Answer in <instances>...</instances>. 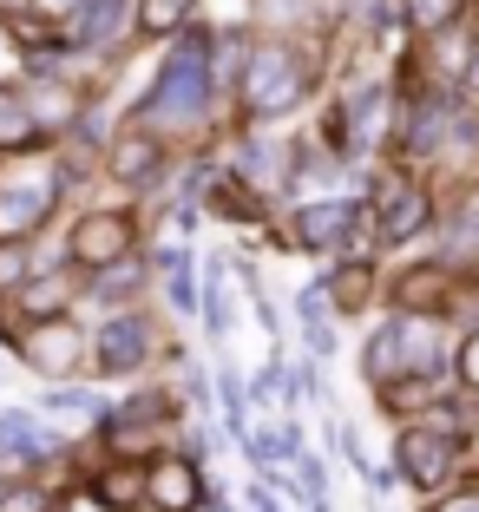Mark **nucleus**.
Here are the masks:
<instances>
[{
  "mask_svg": "<svg viewBox=\"0 0 479 512\" xmlns=\"http://www.w3.org/2000/svg\"><path fill=\"white\" fill-rule=\"evenodd\" d=\"M204 106H210V40L204 33H178V53H171L165 73L151 79V92L138 99V119L197 125Z\"/></svg>",
  "mask_w": 479,
  "mask_h": 512,
  "instance_id": "obj_1",
  "label": "nucleus"
},
{
  "mask_svg": "<svg viewBox=\"0 0 479 512\" xmlns=\"http://www.w3.org/2000/svg\"><path fill=\"white\" fill-rule=\"evenodd\" d=\"M460 447L466 434L447 421V414H427V421H407L394 434V473H401L414 493H447L453 486V467H460Z\"/></svg>",
  "mask_w": 479,
  "mask_h": 512,
  "instance_id": "obj_2",
  "label": "nucleus"
},
{
  "mask_svg": "<svg viewBox=\"0 0 479 512\" xmlns=\"http://www.w3.org/2000/svg\"><path fill=\"white\" fill-rule=\"evenodd\" d=\"M309 92V66L289 53V46H256V60L243 66V112L250 119H283L302 106Z\"/></svg>",
  "mask_w": 479,
  "mask_h": 512,
  "instance_id": "obj_3",
  "label": "nucleus"
},
{
  "mask_svg": "<svg viewBox=\"0 0 479 512\" xmlns=\"http://www.w3.org/2000/svg\"><path fill=\"white\" fill-rule=\"evenodd\" d=\"M460 119H466V106L453 92H420L401 112V151L407 158H434L440 145H460Z\"/></svg>",
  "mask_w": 479,
  "mask_h": 512,
  "instance_id": "obj_4",
  "label": "nucleus"
},
{
  "mask_svg": "<svg viewBox=\"0 0 479 512\" xmlns=\"http://www.w3.org/2000/svg\"><path fill=\"white\" fill-rule=\"evenodd\" d=\"M368 204H375V237L381 243H414L420 230L434 224V197L407 178H381Z\"/></svg>",
  "mask_w": 479,
  "mask_h": 512,
  "instance_id": "obj_5",
  "label": "nucleus"
},
{
  "mask_svg": "<svg viewBox=\"0 0 479 512\" xmlns=\"http://www.w3.org/2000/svg\"><path fill=\"white\" fill-rule=\"evenodd\" d=\"M145 355H151V322L145 316H112L99 335H92L99 375H132V368H145Z\"/></svg>",
  "mask_w": 479,
  "mask_h": 512,
  "instance_id": "obj_6",
  "label": "nucleus"
},
{
  "mask_svg": "<svg viewBox=\"0 0 479 512\" xmlns=\"http://www.w3.org/2000/svg\"><path fill=\"white\" fill-rule=\"evenodd\" d=\"M73 263H92V270H112L125 250H132V217H112V211H92L73 224Z\"/></svg>",
  "mask_w": 479,
  "mask_h": 512,
  "instance_id": "obj_7",
  "label": "nucleus"
},
{
  "mask_svg": "<svg viewBox=\"0 0 479 512\" xmlns=\"http://www.w3.org/2000/svg\"><path fill=\"white\" fill-rule=\"evenodd\" d=\"M145 499L158 512H197V499H204V473H197L191 453H171V460H158L145 480Z\"/></svg>",
  "mask_w": 479,
  "mask_h": 512,
  "instance_id": "obj_8",
  "label": "nucleus"
},
{
  "mask_svg": "<svg viewBox=\"0 0 479 512\" xmlns=\"http://www.w3.org/2000/svg\"><path fill=\"white\" fill-rule=\"evenodd\" d=\"M20 355H27L40 375L60 381V375H73V368L86 362V335H79L66 316L60 322H40V335H27V342H20Z\"/></svg>",
  "mask_w": 479,
  "mask_h": 512,
  "instance_id": "obj_9",
  "label": "nucleus"
},
{
  "mask_svg": "<svg viewBox=\"0 0 479 512\" xmlns=\"http://www.w3.org/2000/svg\"><path fill=\"white\" fill-rule=\"evenodd\" d=\"M105 171L119 184H132V191H158V184H165V151H158V138L125 132L119 145H112V158H105Z\"/></svg>",
  "mask_w": 479,
  "mask_h": 512,
  "instance_id": "obj_10",
  "label": "nucleus"
},
{
  "mask_svg": "<svg viewBox=\"0 0 479 512\" xmlns=\"http://www.w3.org/2000/svg\"><path fill=\"white\" fill-rule=\"evenodd\" d=\"M355 224H361V204H302L289 237H296L302 250H335V243L355 237Z\"/></svg>",
  "mask_w": 479,
  "mask_h": 512,
  "instance_id": "obj_11",
  "label": "nucleus"
},
{
  "mask_svg": "<svg viewBox=\"0 0 479 512\" xmlns=\"http://www.w3.org/2000/svg\"><path fill=\"white\" fill-rule=\"evenodd\" d=\"M473 53H479V40L466 33V20H460V27H447V33H434V40H427V60H434V73H440V79H466V66H473Z\"/></svg>",
  "mask_w": 479,
  "mask_h": 512,
  "instance_id": "obj_12",
  "label": "nucleus"
},
{
  "mask_svg": "<svg viewBox=\"0 0 479 512\" xmlns=\"http://www.w3.org/2000/svg\"><path fill=\"white\" fill-rule=\"evenodd\" d=\"M53 434L33 427V414H0V460H46Z\"/></svg>",
  "mask_w": 479,
  "mask_h": 512,
  "instance_id": "obj_13",
  "label": "nucleus"
},
{
  "mask_svg": "<svg viewBox=\"0 0 479 512\" xmlns=\"http://www.w3.org/2000/svg\"><path fill=\"white\" fill-rule=\"evenodd\" d=\"M46 204H53V178L20 184V191H7V184H0V217H7L14 230H33L46 217Z\"/></svg>",
  "mask_w": 479,
  "mask_h": 512,
  "instance_id": "obj_14",
  "label": "nucleus"
},
{
  "mask_svg": "<svg viewBox=\"0 0 479 512\" xmlns=\"http://www.w3.org/2000/svg\"><path fill=\"white\" fill-rule=\"evenodd\" d=\"M33 138H40V112L0 86V151H27Z\"/></svg>",
  "mask_w": 479,
  "mask_h": 512,
  "instance_id": "obj_15",
  "label": "nucleus"
},
{
  "mask_svg": "<svg viewBox=\"0 0 479 512\" xmlns=\"http://www.w3.org/2000/svg\"><path fill=\"white\" fill-rule=\"evenodd\" d=\"M401 14H407V27L414 33H447V27H460L466 20V0H401Z\"/></svg>",
  "mask_w": 479,
  "mask_h": 512,
  "instance_id": "obj_16",
  "label": "nucleus"
},
{
  "mask_svg": "<svg viewBox=\"0 0 479 512\" xmlns=\"http://www.w3.org/2000/svg\"><path fill=\"white\" fill-rule=\"evenodd\" d=\"M368 381H375V394H388L394 381H401V329H375V342H368Z\"/></svg>",
  "mask_w": 479,
  "mask_h": 512,
  "instance_id": "obj_17",
  "label": "nucleus"
},
{
  "mask_svg": "<svg viewBox=\"0 0 479 512\" xmlns=\"http://www.w3.org/2000/svg\"><path fill=\"white\" fill-rule=\"evenodd\" d=\"M145 480H151L145 467H105L92 486H99V499H105L112 512H125V506H138V499H145Z\"/></svg>",
  "mask_w": 479,
  "mask_h": 512,
  "instance_id": "obj_18",
  "label": "nucleus"
},
{
  "mask_svg": "<svg viewBox=\"0 0 479 512\" xmlns=\"http://www.w3.org/2000/svg\"><path fill=\"white\" fill-rule=\"evenodd\" d=\"M125 14H132V0H86V14H79V40L105 46L112 33L125 27Z\"/></svg>",
  "mask_w": 479,
  "mask_h": 512,
  "instance_id": "obj_19",
  "label": "nucleus"
},
{
  "mask_svg": "<svg viewBox=\"0 0 479 512\" xmlns=\"http://www.w3.org/2000/svg\"><path fill=\"white\" fill-rule=\"evenodd\" d=\"M322 289L335 296V309H361V302L375 296V270H368V263L355 256V263H342V270H335V276H329Z\"/></svg>",
  "mask_w": 479,
  "mask_h": 512,
  "instance_id": "obj_20",
  "label": "nucleus"
},
{
  "mask_svg": "<svg viewBox=\"0 0 479 512\" xmlns=\"http://www.w3.org/2000/svg\"><path fill=\"white\" fill-rule=\"evenodd\" d=\"M197 0H138V27L151 33V40H165V33H178L184 20H191Z\"/></svg>",
  "mask_w": 479,
  "mask_h": 512,
  "instance_id": "obj_21",
  "label": "nucleus"
},
{
  "mask_svg": "<svg viewBox=\"0 0 479 512\" xmlns=\"http://www.w3.org/2000/svg\"><path fill=\"white\" fill-rule=\"evenodd\" d=\"M27 270H33L27 237H7V243H0V289H20V283H27Z\"/></svg>",
  "mask_w": 479,
  "mask_h": 512,
  "instance_id": "obj_22",
  "label": "nucleus"
},
{
  "mask_svg": "<svg viewBox=\"0 0 479 512\" xmlns=\"http://www.w3.org/2000/svg\"><path fill=\"white\" fill-rule=\"evenodd\" d=\"M204 329H210V342L230 335V302H224V283H217V276L204 283Z\"/></svg>",
  "mask_w": 479,
  "mask_h": 512,
  "instance_id": "obj_23",
  "label": "nucleus"
},
{
  "mask_svg": "<svg viewBox=\"0 0 479 512\" xmlns=\"http://www.w3.org/2000/svg\"><path fill=\"white\" fill-rule=\"evenodd\" d=\"M453 375H460L466 394H479V335H460V348H453Z\"/></svg>",
  "mask_w": 479,
  "mask_h": 512,
  "instance_id": "obj_24",
  "label": "nucleus"
},
{
  "mask_svg": "<svg viewBox=\"0 0 479 512\" xmlns=\"http://www.w3.org/2000/svg\"><path fill=\"white\" fill-rule=\"evenodd\" d=\"M53 493L46 486H14V493H0V512H46Z\"/></svg>",
  "mask_w": 479,
  "mask_h": 512,
  "instance_id": "obj_25",
  "label": "nucleus"
},
{
  "mask_svg": "<svg viewBox=\"0 0 479 512\" xmlns=\"http://www.w3.org/2000/svg\"><path fill=\"white\" fill-rule=\"evenodd\" d=\"M210 204H217V211H224V217H256V197L230 191V184H224V191H210Z\"/></svg>",
  "mask_w": 479,
  "mask_h": 512,
  "instance_id": "obj_26",
  "label": "nucleus"
},
{
  "mask_svg": "<svg viewBox=\"0 0 479 512\" xmlns=\"http://www.w3.org/2000/svg\"><path fill=\"white\" fill-rule=\"evenodd\" d=\"M434 512H479V486H453V493H440Z\"/></svg>",
  "mask_w": 479,
  "mask_h": 512,
  "instance_id": "obj_27",
  "label": "nucleus"
},
{
  "mask_svg": "<svg viewBox=\"0 0 479 512\" xmlns=\"http://www.w3.org/2000/svg\"><path fill=\"white\" fill-rule=\"evenodd\" d=\"M171 302H178V309H197V289H191V270H178V276H171Z\"/></svg>",
  "mask_w": 479,
  "mask_h": 512,
  "instance_id": "obj_28",
  "label": "nucleus"
},
{
  "mask_svg": "<svg viewBox=\"0 0 479 512\" xmlns=\"http://www.w3.org/2000/svg\"><path fill=\"white\" fill-rule=\"evenodd\" d=\"M46 407H73V414H92V394H79V388H60V394H46Z\"/></svg>",
  "mask_w": 479,
  "mask_h": 512,
  "instance_id": "obj_29",
  "label": "nucleus"
},
{
  "mask_svg": "<svg viewBox=\"0 0 479 512\" xmlns=\"http://www.w3.org/2000/svg\"><path fill=\"white\" fill-rule=\"evenodd\" d=\"M0 20H14V27H27V20H33V0H0Z\"/></svg>",
  "mask_w": 479,
  "mask_h": 512,
  "instance_id": "obj_30",
  "label": "nucleus"
},
{
  "mask_svg": "<svg viewBox=\"0 0 479 512\" xmlns=\"http://www.w3.org/2000/svg\"><path fill=\"white\" fill-rule=\"evenodd\" d=\"M460 92H466V99H479V53H473V66H466V79H460Z\"/></svg>",
  "mask_w": 479,
  "mask_h": 512,
  "instance_id": "obj_31",
  "label": "nucleus"
}]
</instances>
